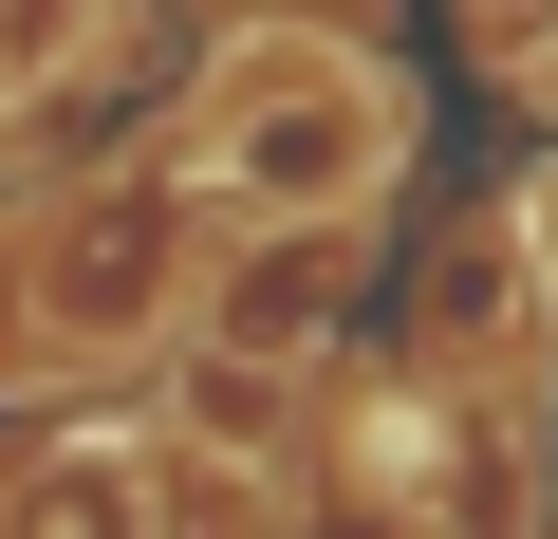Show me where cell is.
Returning a JSON list of instances; mask_svg holds the SVG:
<instances>
[{"mask_svg": "<svg viewBox=\"0 0 558 539\" xmlns=\"http://www.w3.org/2000/svg\"><path fill=\"white\" fill-rule=\"evenodd\" d=\"M502 260H521V298H558V149H521V186H502Z\"/></svg>", "mask_w": 558, "mask_h": 539, "instance_id": "cell-7", "label": "cell"}, {"mask_svg": "<svg viewBox=\"0 0 558 539\" xmlns=\"http://www.w3.org/2000/svg\"><path fill=\"white\" fill-rule=\"evenodd\" d=\"M410 75L336 20H223L186 112H168V186L205 205V242H299V223H373L410 186Z\"/></svg>", "mask_w": 558, "mask_h": 539, "instance_id": "cell-1", "label": "cell"}, {"mask_svg": "<svg viewBox=\"0 0 558 539\" xmlns=\"http://www.w3.org/2000/svg\"><path fill=\"white\" fill-rule=\"evenodd\" d=\"M279 502H299V539H502L521 520L502 502V391H447V372L336 391L317 409V465Z\"/></svg>", "mask_w": 558, "mask_h": 539, "instance_id": "cell-3", "label": "cell"}, {"mask_svg": "<svg viewBox=\"0 0 558 539\" xmlns=\"http://www.w3.org/2000/svg\"><path fill=\"white\" fill-rule=\"evenodd\" d=\"M205 205L149 168H94V186H38V205H0V409L20 391H75V372H131L186 335L205 298Z\"/></svg>", "mask_w": 558, "mask_h": 539, "instance_id": "cell-2", "label": "cell"}, {"mask_svg": "<svg viewBox=\"0 0 558 539\" xmlns=\"http://www.w3.org/2000/svg\"><path fill=\"white\" fill-rule=\"evenodd\" d=\"M149 539H299L260 446H149Z\"/></svg>", "mask_w": 558, "mask_h": 539, "instance_id": "cell-5", "label": "cell"}, {"mask_svg": "<svg viewBox=\"0 0 558 539\" xmlns=\"http://www.w3.org/2000/svg\"><path fill=\"white\" fill-rule=\"evenodd\" d=\"M112 38V0H0V112H57Z\"/></svg>", "mask_w": 558, "mask_h": 539, "instance_id": "cell-6", "label": "cell"}, {"mask_svg": "<svg viewBox=\"0 0 558 539\" xmlns=\"http://www.w3.org/2000/svg\"><path fill=\"white\" fill-rule=\"evenodd\" d=\"M447 20H465V57H539V38H558V0H447Z\"/></svg>", "mask_w": 558, "mask_h": 539, "instance_id": "cell-8", "label": "cell"}, {"mask_svg": "<svg viewBox=\"0 0 558 539\" xmlns=\"http://www.w3.org/2000/svg\"><path fill=\"white\" fill-rule=\"evenodd\" d=\"M502 94H521V131L558 149V38H539V57H502Z\"/></svg>", "mask_w": 558, "mask_h": 539, "instance_id": "cell-9", "label": "cell"}, {"mask_svg": "<svg viewBox=\"0 0 558 539\" xmlns=\"http://www.w3.org/2000/svg\"><path fill=\"white\" fill-rule=\"evenodd\" d=\"M336 335H354V223H299V242H223V260H205V298H186V354H205L223 428L299 409V391L336 372Z\"/></svg>", "mask_w": 558, "mask_h": 539, "instance_id": "cell-4", "label": "cell"}]
</instances>
